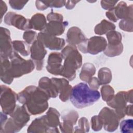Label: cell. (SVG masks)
Instances as JSON below:
<instances>
[{
  "instance_id": "4316f807",
  "label": "cell",
  "mask_w": 133,
  "mask_h": 133,
  "mask_svg": "<svg viewBox=\"0 0 133 133\" xmlns=\"http://www.w3.org/2000/svg\"><path fill=\"white\" fill-rule=\"evenodd\" d=\"M98 77L100 85L108 84L112 78L111 71L108 68H102L98 71Z\"/></svg>"
},
{
  "instance_id": "5b68a950",
  "label": "cell",
  "mask_w": 133,
  "mask_h": 133,
  "mask_svg": "<svg viewBox=\"0 0 133 133\" xmlns=\"http://www.w3.org/2000/svg\"><path fill=\"white\" fill-rule=\"evenodd\" d=\"M107 44V42L103 37L94 36L79 44L77 48L84 54L89 53L94 55L104 51Z\"/></svg>"
},
{
  "instance_id": "484cf974",
  "label": "cell",
  "mask_w": 133,
  "mask_h": 133,
  "mask_svg": "<svg viewBox=\"0 0 133 133\" xmlns=\"http://www.w3.org/2000/svg\"><path fill=\"white\" fill-rule=\"evenodd\" d=\"M12 46L14 50L24 57H26L30 54L29 44L22 41L15 40L12 41Z\"/></svg>"
},
{
  "instance_id": "60d3db41",
  "label": "cell",
  "mask_w": 133,
  "mask_h": 133,
  "mask_svg": "<svg viewBox=\"0 0 133 133\" xmlns=\"http://www.w3.org/2000/svg\"><path fill=\"white\" fill-rule=\"evenodd\" d=\"M117 2V1H101V6L103 9L109 10L113 9Z\"/></svg>"
},
{
  "instance_id": "d6986e66",
  "label": "cell",
  "mask_w": 133,
  "mask_h": 133,
  "mask_svg": "<svg viewBox=\"0 0 133 133\" xmlns=\"http://www.w3.org/2000/svg\"><path fill=\"white\" fill-rule=\"evenodd\" d=\"M113 11L118 20L132 19V5L128 6L124 1L119 2L113 8Z\"/></svg>"
},
{
  "instance_id": "f6af8a7d",
  "label": "cell",
  "mask_w": 133,
  "mask_h": 133,
  "mask_svg": "<svg viewBox=\"0 0 133 133\" xmlns=\"http://www.w3.org/2000/svg\"><path fill=\"white\" fill-rule=\"evenodd\" d=\"M79 1H66L65 6L67 9H72L75 6L76 4L78 3Z\"/></svg>"
},
{
  "instance_id": "ee69618b",
  "label": "cell",
  "mask_w": 133,
  "mask_h": 133,
  "mask_svg": "<svg viewBox=\"0 0 133 133\" xmlns=\"http://www.w3.org/2000/svg\"><path fill=\"white\" fill-rule=\"evenodd\" d=\"M0 7H1V22L3 16L7 10V6L6 3L4 1H1Z\"/></svg>"
},
{
  "instance_id": "603a6c76",
  "label": "cell",
  "mask_w": 133,
  "mask_h": 133,
  "mask_svg": "<svg viewBox=\"0 0 133 133\" xmlns=\"http://www.w3.org/2000/svg\"><path fill=\"white\" fill-rule=\"evenodd\" d=\"M30 22L32 29L42 32L45 30L47 24L45 16L40 13L33 15L30 19Z\"/></svg>"
},
{
  "instance_id": "2e32d148",
  "label": "cell",
  "mask_w": 133,
  "mask_h": 133,
  "mask_svg": "<svg viewBox=\"0 0 133 133\" xmlns=\"http://www.w3.org/2000/svg\"><path fill=\"white\" fill-rule=\"evenodd\" d=\"M57 86L59 90V98L62 102H66L70 99L72 87L69 84V81L64 78H51Z\"/></svg>"
},
{
  "instance_id": "7dc6e473",
  "label": "cell",
  "mask_w": 133,
  "mask_h": 133,
  "mask_svg": "<svg viewBox=\"0 0 133 133\" xmlns=\"http://www.w3.org/2000/svg\"><path fill=\"white\" fill-rule=\"evenodd\" d=\"M127 98L128 102L132 104V89L127 91Z\"/></svg>"
},
{
  "instance_id": "6da1fadb",
  "label": "cell",
  "mask_w": 133,
  "mask_h": 133,
  "mask_svg": "<svg viewBox=\"0 0 133 133\" xmlns=\"http://www.w3.org/2000/svg\"><path fill=\"white\" fill-rule=\"evenodd\" d=\"M50 97L44 90L33 85L28 86L18 94V101L24 105L30 115H38L48 108Z\"/></svg>"
},
{
  "instance_id": "f1b7e54d",
  "label": "cell",
  "mask_w": 133,
  "mask_h": 133,
  "mask_svg": "<svg viewBox=\"0 0 133 133\" xmlns=\"http://www.w3.org/2000/svg\"><path fill=\"white\" fill-rule=\"evenodd\" d=\"M108 41V45H116L121 44L122 39V34L115 30L111 31L106 34Z\"/></svg>"
},
{
  "instance_id": "83f0119b",
  "label": "cell",
  "mask_w": 133,
  "mask_h": 133,
  "mask_svg": "<svg viewBox=\"0 0 133 133\" xmlns=\"http://www.w3.org/2000/svg\"><path fill=\"white\" fill-rule=\"evenodd\" d=\"M123 45L121 44L116 45H110L107 44L105 49L104 50V54L110 57H113L120 55L123 51Z\"/></svg>"
},
{
  "instance_id": "5bb4252c",
  "label": "cell",
  "mask_w": 133,
  "mask_h": 133,
  "mask_svg": "<svg viewBox=\"0 0 133 133\" xmlns=\"http://www.w3.org/2000/svg\"><path fill=\"white\" fill-rule=\"evenodd\" d=\"M10 116L20 129L25 126L30 119V114L24 105H17Z\"/></svg>"
},
{
  "instance_id": "74e56055",
  "label": "cell",
  "mask_w": 133,
  "mask_h": 133,
  "mask_svg": "<svg viewBox=\"0 0 133 133\" xmlns=\"http://www.w3.org/2000/svg\"><path fill=\"white\" fill-rule=\"evenodd\" d=\"M91 128L95 131L100 130L103 126L102 123L99 118L98 115H94L91 118Z\"/></svg>"
},
{
  "instance_id": "e0dca14e",
  "label": "cell",
  "mask_w": 133,
  "mask_h": 133,
  "mask_svg": "<svg viewBox=\"0 0 133 133\" xmlns=\"http://www.w3.org/2000/svg\"><path fill=\"white\" fill-rule=\"evenodd\" d=\"M66 36V42L69 45L75 46L87 39L82 31L77 26H72L69 28Z\"/></svg>"
},
{
  "instance_id": "bcb514c9",
  "label": "cell",
  "mask_w": 133,
  "mask_h": 133,
  "mask_svg": "<svg viewBox=\"0 0 133 133\" xmlns=\"http://www.w3.org/2000/svg\"><path fill=\"white\" fill-rule=\"evenodd\" d=\"M125 113L126 115L128 116H132V105L129 104L128 105H126V109H125Z\"/></svg>"
},
{
  "instance_id": "52a82bcc",
  "label": "cell",
  "mask_w": 133,
  "mask_h": 133,
  "mask_svg": "<svg viewBox=\"0 0 133 133\" xmlns=\"http://www.w3.org/2000/svg\"><path fill=\"white\" fill-rule=\"evenodd\" d=\"M98 115L106 131L113 132L117 129L120 119L113 109L104 107Z\"/></svg>"
},
{
  "instance_id": "3957f363",
  "label": "cell",
  "mask_w": 133,
  "mask_h": 133,
  "mask_svg": "<svg viewBox=\"0 0 133 133\" xmlns=\"http://www.w3.org/2000/svg\"><path fill=\"white\" fill-rule=\"evenodd\" d=\"M61 54L64 59L61 76L72 81L76 77V71L82 65V56L77 47L71 45L64 47Z\"/></svg>"
},
{
  "instance_id": "4fadbf2b",
  "label": "cell",
  "mask_w": 133,
  "mask_h": 133,
  "mask_svg": "<svg viewBox=\"0 0 133 133\" xmlns=\"http://www.w3.org/2000/svg\"><path fill=\"white\" fill-rule=\"evenodd\" d=\"M62 60L63 57L60 52L50 53L48 58L47 71L53 75H61L63 70V65L61 64Z\"/></svg>"
},
{
  "instance_id": "7402d4cb",
  "label": "cell",
  "mask_w": 133,
  "mask_h": 133,
  "mask_svg": "<svg viewBox=\"0 0 133 133\" xmlns=\"http://www.w3.org/2000/svg\"><path fill=\"white\" fill-rule=\"evenodd\" d=\"M10 61L9 58L1 57V79L6 84L10 85L14 81L9 73Z\"/></svg>"
},
{
  "instance_id": "8992f818",
  "label": "cell",
  "mask_w": 133,
  "mask_h": 133,
  "mask_svg": "<svg viewBox=\"0 0 133 133\" xmlns=\"http://www.w3.org/2000/svg\"><path fill=\"white\" fill-rule=\"evenodd\" d=\"M0 103L2 112L10 115L16 107L18 94L8 86L1 85Z\"/></svg>"
},
{
  "instance_id": "30bf717a",
  "label": "cell",
  "mask_w": 133,
  "mask_h": 133,
  "mask_svg": "<svg viewBox=\"0 0 133 133\" xmlns=\"http://www.w3.org/2000/svg\"><path fill=\"white\" fill-rule=\"evenodd\" d=\"M46 54L47 50L45 46L39 40L36 39L32 44L30 48L31 58L37 71L43 69L44 59Z\"/></svg>"
},
{
  "instance_id": "d4e9b609",
  "label": "cell",
  "mask_w": 133,
  "mask_h": 133,
  "mask_svg": "<svg viewBox=\"0 0 133 133\" xmlns=\"http://www.w3.org/2000/svg\"><path fill=\"white\" fill-rule=\"evenodd\" d=\"M115 25L112 22L105 19L102 20L100 23L97 24L94 29V32L98 35H103L111 31L115 30Z\"/></svg>"
},
{
  "instance_id": "277c9868",
  "label": "cell",
  "mask_w": 133,
  "mask_h": 133,
  "mask_svg": "<svg viewBox=\"0 0 133 133\" xmlns=\"http://www.w3.org/2000/svg\"><path fill=\"white\" fill-rule=\"evenodd\" d=\"M9 59L10 61L9 73L13 78L31 73L35 66L32 59L25 60L16 51Z\"/></svg>"
},
{
  "instance_id": "7c38bea8",
  "label": "cell",
  "mask_w": 133,
  "mask_h": 133,
  "mask_svg": "<svg viewBox=\"0 0 133 133\" xmlns=\"http://www.w3.org/2000/svg\"><path fill=\"white\" fill-rule=\"evenodd\" d=\"M15 51L10 38V32L7 28L1 27L0 54L1 57L10 58Z\"/></svg>"
},
{
  "instance_id": "4dcf8cb0",
  "label": "cell",
  "mask_w": 133,
  "mask_h": 133,
  "mask_svg": "<svg viewBox=\"0 0 133 133\" xmlns=\"http://www.w3.org/2000/svg\"><path fill=\"white\" fill-rule=\"evenodd\" d=\"M65 1H41L40 6L43 10L47 9L48 7L61 8L65 4Z\"/></svg>"
},
{
  "instance_id": "1f68e13d",
  "label": "cell",
  "mask_w": 133,
  "mask_h": 133,
  "mask_svg": "<svg viewBox=\"0 0 133 133\" xmlns=\"http://www.w3.org/2000/svg\"><path fill=\"white\" fill-rule=\"evenodd\" d=\"M89 124L88 119L84 117H81L78 122V125L75 126L74 132H87L89 130Z\"/></svg>"
},
{
  "instance_id": "b9f144b4",
  "label": "cell",
  "mask_w": 133,
  "mask_h": 133,
  "mask_svg": "<svg viewBox=\"0 0 133 133\" xmlns=\"http://www.w3.org/2000/svg\"><path fill=\"white\" fill-rule=\"evenodd\" d=\"M88 83L89 88L93 90H97L99 89V86H100L99 81L98 78L96 77H92Z\"/></svg>"
},
{
  "instance_id": "f546056e",
  "label": "cell",
  "mask_w": 133,
  "mask_h": 133,
  "mask_svg": "<svg viewBox=\"0 0 133 133\" xmlns=\"http://www.w3.org/2000/svg\"><path fill=\"white\" fill-rule=\"evenodd\" d=\"M101 96L104 101L108 102L112 99L114 96V89L109 85H103L100 89Z\"/></svg>"
},
{
  "instance_id": "f35d334b",
  "label": "cell",
  "mask_w": 133,
  "mask_h": 133,
  "mask_svg": "<svg viewBox=\"0 0 133 133\" xmlns=\"http://www.w3.org/2000/svg\"><path fill=\"white\" fill-rule=\"evenodd\" d=\"M28 1H14L10 0L9 1L10 7L15 10H21L22 9Z\"/></svg>"
},
{
  "instance_id": "8d00e7d4",
  "label": "cell",
  "mask_w": 133,
  "mask_h": 133,
  "mask_svg": "<svg viewBox=\"0 0 133 133\" xmlns=\"http://www.w3.org/2000/svg\"><path fill=\"white\" fill-rule=\"evenodd\" d=\"M74 125L73 124V123L69 121L63 120V122L60 123L59 126L62 132L70 133L74 132Z\"/></svg>"
},
{
  "instance_id": "7bdbcfd3",
  "label": "cell",
  "mask_w": 133,
  "mask_h": 133,
  "mask_svg": "<svg viewBox=\"0 0 133 133\" xmlns=\"http://www.w3.org/2000/svg\"><path fill=\"white\" fill-rule=\"evenodd\" d=\"M105 15L111 21L116 22L118 21V19H117L115 15V14L113 11V8L107 11L105 13Z\"/></svg>"
},
{
  "instance_id": "d6a6232c",
  "label": "cell",
  "mask_w": 133,
  "mask_h": 133,
  "mask_svg": "<svg viewBox=\"0 0 133 133\" xmlns=\"http://www.w3.org/2000/svg\"><path fill=\"white\" fill-rule=\"evenodd\" d=\"M121 132L123 133L133 132V120L132 119H127L123 120L119 124Z\"/></svg>"
},
{
  "instance_id": "ab89813d",
  "label": "cell",
  "mask_w": 133,
  "mask_h": 133,
  "mask_svg": "<svg viewBox=\"0 0 133 133\" xmlns=\"http://www.w3.org/2000/svg\"><path fill=\"white\" fill-rule=\"evenodd\" d=\"M47 19L48 22L50 21H63V17L61 14L54 12L51 10V12L47 15Z\"/></svg>"
},
{
  "instance_id": "8fae6325",
  "label": "cell",
  "mask_w": 133,
  "mask_h": 133,
  "mask_svg": "<svg viewBox=\"0 0 133 133\" xmlns=\"http://www.w3.org/2000/svg\"><path fill=\"white\" fill-rule=\"evenodd\" d=\"M37 39L41 42L45 47L51 50H61L65 44L63 38L57 37L44 31L38 34Z\"/></svg>"
},
{
  "instance_id": "9c48e42d",
  "label": "cell",
  "mask_w": 133,
  "mask_h": 133,
  "mask_svg": "<svg viewBox=\"0 0 133 133\" xmlns=\"http://www.w3.org/2000/svg\"><path fill=\"white\" fill-rule=\"evenodd\" d=\"M4 22L10 26H14L19 30L28 31L32 29L30 19L14 12H8L4 17Z\"/></svg>"
},
{
  "instance_id": "ffe728a7",
  "label": "cell",
  "mask_w": 133,
  "mask_h": 133,
  "mask_svg": "<svg viewBox=\"0 0 133 133\" xmlns=\"http://www.w3.org/2000/svg\"><path fill=\"white\" fill-rule=\"evenodd\" d=\"M68 25V21H50L47 23L44 31L55 36H60L64 33L65 27Z\"/></svg>"
},
{
  "instance_id": "d590c367",
  "label": "cell",
  "mask_w": 133,
  "mask_h": 133,
  "mask_svg": "<svg viewBox=\"0 0 133 133\" xmlns=\"http://www.w3.org/2000/svg\"><path fill=\"white\" fill-rule=\"evenodd\" d=\"M132 24V19H123L119 22V27L124 31L132 32L133 30Z\"/></svg>"
},
{
  "instance_id": "7a4b0ae2",
  "label": "cell",
  "mask_w": 133,
  "mask_h": 133,
  "mask_svg": "<svg viewBox=\"0 0 133 133\" xmlns=\"http://www.w3.org/2000/svg\"><path fill=\"white\" fill-rule=\"evenodd\" d=\"M100 96L97 90L90 89L86 83H79L72 87L70 100L74 107L82 109L92 105Z\"/></svg>"
},
{
  "instance_id": "ba28073f",
  "label": "cell",
  "mask_w": 133,
  "mask_h": 133,
  "mask_svg": "<svg viewBox=\"0 0 133 133\" xmlns=\"http://www.w3.org/2000/svg\"><path fill=\"white\" fill-rule=\"evenodd\" d=\"M127 92L120 91L118 92L111 100L107 102L108 106L114 109L119 119H122L126 115L125 109L127 105Z\"/></svg>"
},
{
  "instance_id": "cb8c5ba5",
  "label": "cell",
  "mask_w": 133,
  "mask_h": 133,
  "mask_svg": "<svg viewBox=\"0 0 133 133\" xmlns=\"http://www.w3.org/2000/svg\"><path fill=\"white\" fill-rule=\"evenodd\" d=\"M96 68L92 63H85L82 66L79 73V78L82 81L88 83L96 73Z\"/></svg>"
},
{
  "instance_id": "9a60e30c",
  "label": "cell",
  "mask_w": 133,
  "mask_h": 133,
  "mask_svg": "<svg viewBox=\"0 0 133 133\" xmlns=\"http://www.w3.org/2000/svg\"><path fill=\"white\" fill-rule=\"evenodd\" d=\"M27 132L28 133L54 132L48 124L46 115L36 118L32 121L28 128Z\"/></svg>"
},
{
  "instance_id": "836d02e7",
  "label": "cell",
  "mask_w": 133,
  "mask_h": 133,
  "mask_svg": "<svg viewBox=\"0 0 133 133\" xmlns=\"http://www.w3.org/2000/svg\"><path fill=\"white\" fill-rule=\"evenodd\" d=\"M78 118V114L75 110H69L64 112L61 116L62 120H67L71 122L75 125Z\"/></svg>"
},
{
  "instance_id": "ac0fdd59",
  "label": "cell",
  "mask_w": 133,
  "mask_h": 133,
  "mask_svg": "<svg viewBox=\"0 0 133 133\" xmlns=\"http://www.w3.org/2000/svg\"><path fill=\"white\" fill-rule=\"evenodd\" d=\"M38 87L46 92L50 98H55L59 95L57 86L52 79L48 77L45 76L40 78L38 81Z\"/></svg>"
},
{
  "instance_id": "e575fe53",
  "label": "cell",
  "mask_w": 133,
  "mask_h": 133,
  "mask_svg": "<svg viewBox=\"0 0 133 133\" xmlns=\"http://www.w3.org/2000/svg\"><path fill=\"white\" fill-rule=\"evenodd\" d=\"M37 35L36 32L32 30L26 31L23 33V38L26 43L30 44H32L36 39Z\"/></svg>"
},
{
  "instance_id": "44dd1931",
  "label": "cell",
  "mask_w": 133,
  "mask_h": 133,
  "mask_svg": "<svg viewBox=\"0 0 133 133\" xmlns=\"http://www.w3.org/2000/svg\"><path fill=\"white\" fill-rule=\"evenodd\" d=\"M46 117L48 124L54 132H59L58 126L60 125L59 112L55 108L50 107L46 113Z\"/></svg>"
}]
</instances>
